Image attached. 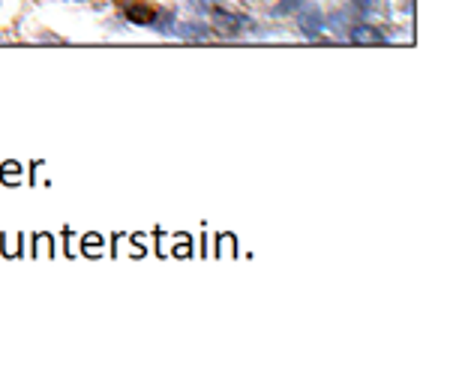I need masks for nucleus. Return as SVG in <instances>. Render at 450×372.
I'll return each instance as SVG.
<instances>
[{
	"label": "nucleus",
	"instance_id": "f257e3e1",
	"mask_svg": "<svg viewBox=\"0 0 450 372\" xmlns=\"http://www.w3.org/2000/svg\"><path fill=\"white\" fill-rule=\"evenodd\" d=\"M126 18L135 24H156L159 22V13L150 3H129L126 6Z\"/></svg>",
	"mask_w": 450,
	"mask_h": 372
},
{
	"label": "nucleus",
	"instance_id": "f03ea898",
	"mask_svg": "<svg viewBox=\"0 0 450 372\" xmlns=\"http://www.w3.org/2000/svg\"><path fill=\"white\" fill-rule=\"evenodd\" d=\"M297 24H300V30H303L306 36H318V30L324 27V18H322L318 9H303V13L297 15Z\"/></svg>",
	"mask_w": 450,
	"mask_h": 372
},
{
	"label": "nucleus",
	"instance_id": "7ed1b4c3",
	"mask_svg": "<svg viewBox=\"0 0 450 372\" xmlns=\"http://www.w3.org/2000/svg\"><path fill=\"white\" fill-rule=\"evenodd\" d=\"M352 39H354L357 45H382V43H384L378 30H373V27H363V24L352 30Z\"/></svg>",
	"mask_w": 450,
	"mask_h": 372
},
{
	"label": "nucleus",
	"instance_id": "20e7f679",
	"mask_svg": "<svg viewBox=\"0 0 450 372\" xmlns=\"http://www.w3.org/2000/svg\"><path fill=\"white\" fill-rule=\"evenodd\" d=\"M213 22L223 30H228V34H237V30L243 27V18H234L232 13H225V9H213Z\"/></svg>",
	"mask_w": 450,
	"mask_h": 372
},
{
	"label": "nucleus",
	"instance_id": "39448f33",
	"mask_svg": "<svg viewBox=\"0 0 450 372\" xmlns=\"http://www.w3.org/2000/svg\"><path fill=\"white\" fill-rule=\"evenodd\" d=\"M180 34H186V36H204L207 30H204V27H198V24H186L183 30H180Z\"/></svg>",
	"mask_w": 450,
	"mask_h": 372
},
{
	"label": "nucleus",
	"instance_id": "423d86ee",
	"mask_svg": "<svg viewBox=\"0 0 450 372\" xmlns=\"http://www.w3.org/2000/svg\"><path fill=\"white\" fill-rule=\"evenodd\" d=\"M297 3H300V0H285V3H279L276 13H285V9H292V6H297Z\"/></svg>",
	"mask_w": 450,
	"mask_h": 372
}]
</instances>
